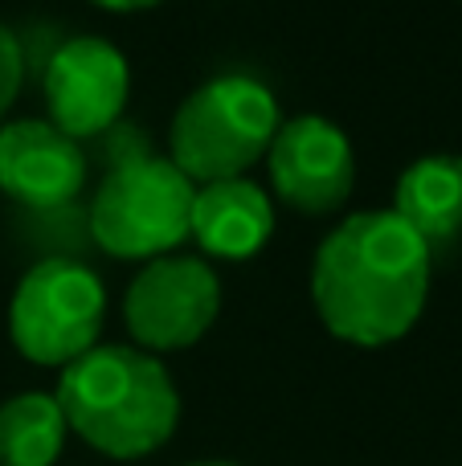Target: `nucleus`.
<instances>
[{"label": "nucleus", "instance_id": "f257e3e1", "mask_svg": "<svg viewBox=\"0 0 462 466\" xmlns=\"http://www.w3.org/2000/svg\"><path fill=\"white\" fill-rule=\"evenodd\" d=\"M311 303L344 344H397L430 303V246L393 209L352 213L311 258Z\"/></svg>", "mask_w": 462, "mask_h": 466}, {"label": "nucleus", "instance_id": "f03ea898", "mask_svg": "<svg viewBox=\"0 0 462 466\" xmlns=\"http://www.w3.org/2000/svg\"><path fill=\"white\" fill-rule=\"evenodd\" d=\"M54 397L70 434L119 462L164 451L180 426L176 380L160 356L136 344L90 348L62 369Z\"/></svg>", "mask_w": 462, "mask_h": 466}, {"label": "nucleus", "instance_id": "7ed1b4c3", "mask_svg": "<svg viewBox=\"0 0 462 466\" xmlns=\"http://www.w3.org/2000/svg\"><path fill=\"white\" fill-rule=\"evenodd\" d=\"M283 127L278 98L250 74H217L188 90L168 123V160L196 188L237 180L266 160Z\"/></svg>", "mask_w": 462, "mask_h": 466}, {"label": "nucleus", "instance_id": "20e7f679", "mask_svg": "<svg viewBox=\"0 0 462 466\" xmlns=\"http://www.w3.org/2000/svg\"><path fill=\"white\" fill-rule=\"evenodd\" d=\"M196 185L168 160L144 156L106 168L86 201L90 241L115 262H156L188 241Z\"/></svg>", "mask_w": 462, "mask_h": 466}, {"label": "nucleus", "instance_id": "39448f33", "mask_svg": "<svg viewBox=\"0 0 462 466\" xmlns=\"http://www.w3.org/2000/svg\"><path fill=\"white\" fill-rule=\"evenodd\" d=\"M106 287L82 258H37L8 299V339L37 369L74 364L103 344Z\"/></svg>", "mask_w": 462, "mask_h": 466}, {"label": "nucleus", "instance_id": "423d86ee", "mask_svg": "<svg viewBox=\"0 0 462 466\" xmlns=\"http://www.w3.org/2000/svg\"><path fill=\"white\" fill-rule=\"evenodd\" d=\"M221 315V279L201 254H164L144 262L123 290V323L136 348L185 352L201 344Z\"/></svg>", "mask_w": 462, "mask_h": 466}, {"label": "nucleus", "instance_id": "0eeeda50", "mask_svg": "<svg viewBox=\"0 0 462 466\" xmlns=\"http://www.w3.org/2000/svg\"><path fill=\"white\" fill-rule=\"evenodd\" d=\"M41 95H45V119L62 136L86 144L123 123L131 98V66L115 41L82 33L45 57Z\"/></svg>", "mask_w": 462, "mask_h": 466}, {"label": "nucleus", "instance_id": "6e6552de", "mask_svg": "<svg viewBox=\"0 0 462 466\" xmlns=\"http://www.w3.org/2000/svg\"><path fill=\"white\" fill-rule=\"evenodd\" d=\"M266 177L275 197L295 213L332 218L348 205L357 185V152L344 127L327 115L283 119L266 152Z\"/></svg>", "mask_w": 462, "mask_h": 466}, {"label": "nucleus", "instance_id": "1a4fd4ad", "mask_svg": "<svg viewBox=\"0 0 462 466\" xmlns=\"http://www.w3.org/2000/svg\"><path fill=\"white\" fill-rule=\"evenodd\" d=\"M86 147L62 136L49 119L0 123V193L21 205V213L74 205L86 188Z\"/></svg>", "mask_w": 462, "mask_h": 466}, {"label": "nucleus", "instance_id": "9d476101", "mask_svg": "<svg viewBox=\"0 0 462 466\" xmlns=\"http://www.w3.org/2000/svg\"><path fill=\"white\" fill-rule=\"evenodd\" d=\"M275 238V201L250 177L213 180L193 197L188 218V241L201 249V258L217 262H250Z\"/></svg>", "mask_w": 462, "mask_h": 466}, {"label": "nucleus", "instance_id": "9b49d317", "mask_svg": "<svg viewBox=\"0 0 462 466\" xmlns=\"http://www.w3.org/2000/svg\"><path fill=\"white\" fill-rule=\"evenodd\" d=\"M393 213L430 246H455L462 238V156H417L393 185Z\"/></svg>", "mask_w": 462, "mask_h": 466}, {"label": "nucleus", "instance_id": "f8f14e48", "mask_svg": "<svg viewBox=\"0 0 462 466\" xmlns=\"http://www.w3.org/2000/svg\"><path fill=\"white\" fill-rule=\"evenodd\" d=\"M70 426L54 393H16L0 401V466H54Z\"/></svg>", "mask_w": 462, "mask_h": 466}, {"label": "nucleus", "instance_id": "ddd939ff", "mask_svg": "<svg viewBox=\"0 0 462 466\" xmlns=\"http://www.w3.org/2000/svg\"><path fill=\"white\" fill-rule=\"evenodd\" d=\"M25 218H29L33 241L41 246V258H82V249L95 246L86 229V209L78 201L45 213H25Z\"/></svg>", "mask_w": 462, "mask_h": 466}, {"label": "nucleus", "instance_id": "4468645a", "mask_svg": "<svg viewBox=\"0 0 462 466\" xmlns=\"http://www.w3.org/2000/svg\"><path fill=\"white\" fill-rule=\"evenodd\" d=\"M25 66H29V57H25L21 37L0 21V123L13 111L16 95H21V86H25Z\"/></svg>", "mask_w": 462, "mask_h": 466}, {"label": "nucleus", "instance_id": "2eb2a0df", "mask_svg": "<svg viewBox=\"0 0 462 466\" xmlns=\"http://www.w3.org/2000/svg\"><path fill=\"white\" fill-rule=\"evenodd\" d=\"M98 147H103V164L106 168H119V164H136L152 152V139L144 131H136L131 123H115L106 136H98Z\"/></svg>", "mask_w": 462, "mask_h": 466}, {"label": "nucleus", "instance_id": "dca6fc26", "mask_svg": "<svg viewBox=\"0 0 462 466\" xmlns=\"http://www.w3.org/2000/svg\"><path fill=\"white\" fill-rule=\"evenodd\" d=\"M90 5L106 8V13H144V8H156L164 0H90Z\"/></svg>", "mask_w": 462, "mask_h": 466}, {"label": "nucleus", "instance_id": "f3484780", "mask_svg": "<svg viewBox=\"0 0 462 466\" xmlns=\"http://www.w3.org/2000/svg\"><path fill=\"white\" fill-rule=\"evenodd\" d=\"M188 466H237V462H221V459H209V462H188Z\"/></svg>", "mask_w": 462, "mask_h": 466}]
</instances>
